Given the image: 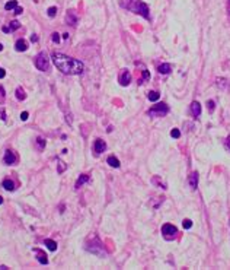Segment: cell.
<instances>
[{"label": "cell", "instance_id": "6da1fadb", "mask_svg": "<svg viewBox=\"0 0 230 270\" xmlns=\"http://www.w3.org/2000/svg\"><path fill=\"white\" fill-rule=\"evenodd\" d=\"M53 61H54L56 67L58 70H61L63 73H66V75H80L85 69L82 61L76 60L73 57H69V56H64L61 53H54Z\"/></svg>", "mask_w": 230, "mask_h": 270}, {"label": "cell", "instance_id": "7a4b0ae2", "mask_svg": "<svg viewBox=\"0 0 230 270\" xmlns=\"http://www.w3.org/2000/svg\"><path fill=\"white\" fill-rule=\"evenodd\" d=\"M35 66H36L38 70H41V72H47L50 69V58H48V56H47L45 51H41L40 54L36 56Z\"/></svg>", "mask_w": 230, "mask_h": 270}, {"label": "cell", "instance_id": "3957f363", "mask_svg": "<svg viewBox=\"0 0 230 270\" xmlns=\"http://www.w3.org/2000/svg\"><path fill=\"white\" fill-rule=\"evenodd\" d=\"M169 113V107L166 105V104H156V105H153L149 111H147V114L149 115H151V117H165L166 114Z\"/></svg>", "mask_w": 230, "mask_h": 270}, {"label": "cell", "instance_id": "277c9868", "mask_svg": "<svg viewBox=\"0 0 230 270\" xmlns=\"http://www.w3.org/2000/svg\"><path fill=\"white\" fill-rule=\"evenodd\" d=\"M134 12L138 15H141L144 19H150V13H149V6L143 2H140V0H137L135 5H134Z\"/></svg>", "mask_w": 230, "mask_h": 270}, {"label": "cell", "instance_id": "5b68a950", "mask_svg": "<svg viewBox=\"0 0 230 270\" xmlns=\"http://www.w3.org/2000/svg\"><path fill=\"white\" fill-rule=\"evenodd\" d=\"M162 234H163V237H165L166 239H172V238H175V235L178 234V229H176V226L172 225V224H165V225L162 226Z\"/></svg>", "mask_w": 230, "mask_h": 270}, {"label": "cell", "instance_id": "8992f818", "mask_svg": "<svg viewBox=\"0 0 230 270\" xmlns=\"http://www.w3.org/2000/svg\"><path fill=\"white\" fill-rule=\"evenodd\" d=\"M16 162H18V156H16V153H15L13 151L7 149V151L5 152V164H7V165H15Z\"/></svg>", "mask_w": 230, "mask_h": 270}, {"label": "cell", "instance_id": "52a82bcc", "mask_svg": "<svg viewBox=\"0 0 230 270\" xmlns=\"http://www.w3.org/2000/svg\"><path fill=\"white\" fill-rule=\"evenodd\" d=\"M66 22L69 23V25H71V27H76V25H77L79 18H77V15H76V12H74V10H69V12H67V15H66Z\"/></svg>", "mask_w": 230, "mask_h": 270}, {"label": "cell", "instance_id": "ba28073f", "mask_svg": "<svg viewBox=\"0 0 230 270\" xmlns=\"http://www.w3.org/2000/svg\"><path fill=\"white\" fill-rule=\"evenodd\" d=\"M130 82H131V73L128 70H122L121 76H120V83L122 85V86H127Z\"/></svg>", "mask_w": 230, "mask_h": 270}, {"label": "cell", "instance_id": "9c48e42d", "mask_svg": "<svg viewBox=\"0 0 230 270\" xmlns=\"http://www.w3.org/2000/svg\"><path fill=\"white\" fill-rule=\"evenodd\" d=\"M93 149L96 153H102L105 149H106V143L102 140V139H96L95 140V145H93Z\"/></svg>", "mask_w": 230, "mask_h": 270}, {"label": "cell", "instance_id": "30bf717a", "mask_svg": "<svg viewBox=\"0 0 230 270\" xmlns=\"http://www.w3.org/2000/svg\"><path fill=\"white\" fill-rule=\"evenodd\" d=\"M191 111H192V115L194 117H200L201 115V105L198 101H194L191 104Z\"/></svg>", "mask_w": 230, "mask_h": 270}, {"label": "cell", "instance_id": "8fae6325", "mask_svg": "<svg viewBox=\"0 0 230 270\" xmlns=\"http://www.w3.org/2000/svg\"><path fill=\"white\" fill-rule=\"evenodd\" d=\"M15 48H16V51H26L28 50V42L25 40H18L16 44H15Z\"/></svg>", "mask_w": 230, "mask_h": 270}, {"label": "cell", "instance_id": "7c38bea8", "mask_svg": "<svg viewBox=\"0 0 230 270\" xmlns=\"http://www.w3.org/2000/svg\"><path fill=\"white\" fill-rule=\"evenodd\" d=\"M188 181H189V186H191V188L195 190V188H197V184H198V172H192V174L189 175Z\"/></svg>", "mask_w": 230, "mask_h": 270}, {"label": "cell", "instance_id": "4fadbf2b", "mask_svg": "<svg viewBox=\"0 0 230 270\" xmlns=\"http://www.w3.org/2000/svg\"><path fill=\"white\" fill-rule=\"evenodd\" d=\"M34 253H36L38 254V257H36V259H38V261H40L41 264H47L48 263V259H47V255L41 251V250H38V248H34Z\"/></svg>", "mask_w": 230, "mask_h": 270}, {"label": "cell", "instance_id": "5bb4252c", "mask_svg": "<svg viewBox=\"0 0 230 270\" xmlns=\"http://www.w3.org/2000/svg\"><path fill=\"white\" fill-rule=\"evenodd\" d=\"M171 70H172V66L169 63H163L157 67V72L162 73V75H168V73H171Z\"/></svg>", "mask_w": 230, "mask_h": 270}, {"label": "cell", "instance_id": "9a60e30c", "mask_svg": "<svg viewBox=\"0 0 230 270\" xmlns=\"http://www.w3.org/2000/svg\"><path fill=\"white\" fill-rule=\"evenodd\" d=\"M2 187H3L5 190H7V191H13V190H15V182L12 181V180H5V181L2 182Z\"/></svg>", "mask_w": 230, "mask_h": 270}, {"label": "cell", "instance_id": "2e32d148", "mask_svg": "<svg viewBox=\"0 0 230 270\" xmlns=\"http://www.w3.org/2000/svg\"><path fill=\"white\" fill-rule=\"evenodd\" d=\"M87 181H89V175H87V174H82V175L77 178V181H76V188H80L83 184L87 182Z\"/></svg>", "mask_w": 230, "mask_h": 270}, {"label": "cell", "instance_id": "e0dca14e", "mask_svg": "<svg viewBox=\"0 0 230 270\" xmlns=\"http://www.w3.org/2000/svg\"><path fill=\"white\" fill-rule=\"evenodd\" d=\"M44 244H45V247H47L50 251H56V250H57V242L53 241V239H45Z\"/></svg>", "mask_w": 230, "mask_h": 270}, {"label": "cell", "instance_id": "ac0fdd59", "mask_svg": "<svg viewBox=\"0 0 230 270\" xmlns=\"http://www.w3.org/2000/svg\"><path fill=\"white\" fill-rule=\"evenodd\" d=\"M106 162H108L112 168H120V161H118V159L115 158V156H109Z\"/></svg>", "mask_w": 230, "mask_h": 270}, {"label": "cell", "instance_id": "d6986e66", "mask_svg": "<svg viewBox=\"0 0 230 270\" xmlns=\"http://www.w3.org/2000/svg\"><path fill=\"white\" fill-rule=\"evenodd\" d=\"M151 182H153V184H156V186H159V187L163 188V190H165V188H168V187H166V184H165L163 181H160V178H159L157 175H155V177L151 178Z\"/></svg>", "mask_w": 230, "mask_h": 270}, {"label": "cell", "instance_id": "ffe728a7", "mask_svg": "<svg viewBox=\"0 0 230 270\" xmlns=\"http://www.w3.org/2000/svg\"><path fill=\"white\" fill-rule=\"evenodd\" d=\"M147 98H149L150 101H153V102H155V101H157L159 98H160V94H159V92H156V91H151V92H149Z\"/></svg>", "mask_w": 230, "mask_h": 270}, {"label": "cell", "instance_id": "44dd1931", "mask_svg": "<svg viewBox=\"0 0 230 270\" xmlns=\"http://www.w3.org/2000/svg\"><path fill=\"white\" fill-rule=\"evenodd\" d=\"M16 98L19 101H22V100H25V98H26V94H25V91L22 89V88H18L16 89Z\"/></svg>", "mask_w": 230, "mask_h": 270}, {"label": "cell", "instance_id": "7402d4cb", "mask_svg": "<svg viewBox=\"0 0 230 270\" xmlns=\"http://www.w3.org/2000/svg\"><path fill=\"white\" fill-rule=\"evenodd\" d=\"M18 6V2L16 0H10V2H7L6 5H5V9L6 10H12V9H15Z\"/></svg>", "mask_w": 230, "mask_h": 270}, {"label": "cell", "instance_id": "603a6c76", "mask_svg": "<svg viewBox=\"0 0 230 270\" xmlns=\"http://www.w3.org/2000/svg\"><path fill=\"white\" fill-rule=\"evenodd\" d=\"M47 13H48V16H50V18H54V16L57 15V7H56V6H51V7H48Z\"/></svg>", "mask_w": 230, "mask_h": 270}, {"label": "cell", "instance_id": "cb8c5ba5", "mask_svg": "<svg viewBox=\"0 0 230 270\" xmlns=\"http://www.w3.org/2000/svg\"><path fill=\"white\" fill-rule=\"evenodd\" d=\"M19 27H20V23H19L18 21H12L10 25H9V29H10V31H15V29H18Z\"/></svg>", "mask_w": 230, "mask_h": 270}, {"label": "cell", "instance_id": "d4e9b609", "mask_svg": "<svg viewBox=\"0 0 230 270\" xmlns=\"http://www.w3.org/2000/svg\"><path fill=\"white\" fill-rule=\"evenodd\" d=\"M36 145H38V148H40V149H44L45 148V140L42 137H36Z\"/></svg>", "mask_w": 230, "mask_h": 270}, {"label": "cell", "instance_id": "484cf974", "mask_svg": "<svg viewBox=\"0 0 230 270\" xmlns=\"http://www.w3.org/2000/svg\"><path fill=\"white\" fill-rule=\"evenodd\" d=\"M171 136H172L173 139H179V137H181V131L178 130V129H173V130L171 131Z\"/></svg>", "mask_w": 230, "mask_h": 270}, {"label": "cell", "instance_id": "4316f807", "mask_svg": "<svg viewBox=\"0 0 230 270\" xmlns=\"http://www.w3.org/2000/svg\"><path fill=\"white\" fill-rule=\"evenodd\" d=\"M182 225H184V228H185V229H189L191 226H192V220H191V219H184Z\"/></svg>", "mask_w": 230, "mask_h": 270}, {"label": "cell", "instance_id": "83f0119b", "mask_svg": "<svg viewBox=\"0 0 230 270\" xmlns=\"http://www.w3.org/2000/svg\"><path fill=\"white\" fill-rule=\"evenodd\" d=\"M5 89H3V86H2V85H0V104H3L5 102Z\"/></svg>", "mask_w": 230, "mask_h": 270}, {"label": "cell", "instance_id": "f1b7e54d", "mask_svg": "<svg viewBox=\"0 0 230 270\" xmlns=\"http://www.w3.org/2000/svg\"><path fill=\"white\" fill-rule=\"evenodd\" d=\"M51 40H53L54 42H60V35L57 32H54L53 35H51Z\"/></svg>", "mask_w": 230, "mask_h": 270}, {"label": "cell", "instance_id": "f546056e", "mask_svg": "<svg viewBox=\"0 0 230 270\" xmlns=\"http://www.w3.org/2000/svg\"><path fill=\"white\" fill-rule=\"evenodd\" d=\"M207 107H208L210 111L213 113V111H214V101H211V100H210V101H207Z\"/></svg>", "mask_w": 230, "mask_h": 270}, {"label": "cell", "instance_id": "4dcf8cb0", "mask_svg": "<svg viewBox=\"0 0 230 270\" xmlns=\"http://www.w3.org/2000/svg\"><path fill=\"white\" fill-rule=\"evenodd\" d=\"M0 120H6V111H5V108H0Z\"/></svg>", "mask_w": 230, "mask_h": 270}, {"label": "cell", "instance_id": "1f68e13d", "mask_svg": "<svg viewBox=\"0 0 230 270\" xmlns=\"http://www.w3.org/2000/svg\"><path fill=\"white\" fill-rule=\"evenodd\" d=\"M28 117H29V114H28L26 111H23V113L20 114V120H22V121H26V120H28Z\"/></svg>", "mask_w": 230, "mask_h": 270}, {"label": "cell", "instance_id": "d6a6232c", "mask_svg": "<svg viewBox=\"0 0 230 270\" xmlns=\"http://www.w3.org/2000/svg\"><path fill=\"white\" fill-rule=\"evenodd\" d=\"M58 164H60V168H58V172H63V171L66 169V165H64V162H61V161H60Z\"/></svg>", "mask_w": 230, "mask_h": 270}, {"label": "cell", "instance_id": "836d02e7", "mask_svg": "<svg viewBox=\"0 0 230 270\" xmlns=\"http://www.w3.org/2000/svg\"><path fill=\"white\" fill-rule=\"evenodd\" d=\"M22 12H23V9H22V7H19V6H16V7H15V15H20Z\"/></svg>", "mask_w": 230, "mask_h": 270}, {"label": "cell", "instance_id": "e575fe53", "mask_svg": "<svg viewBox=\"0 0 230 270\" xmlns=\"http://www.w3.org/2000/svg\"><path fill=\"white\" fill-rule=\"evenodd\" d=\"M6 76V72H5V69H0V79H3Z\"/></svg>", "mask_w": 230, "mask_h": 270}, {"label": "cell", "instance_id": "d590c367", "mask_svg": "<svg viewBox=\"0 0 230 270\" xmlns=\"http://www.w3.org/2000/svg\"><path fill=\"white\" fill-rule=\"evenodd\" d=\"M31 41H32V42H36V41H38V36H36L35 34H32V35H31Z\"/></svg>", "mask_w": 230, "mask_h": 270}, {"label": "cell", "instance_id": "8d00e7d4", "mask_svg": "<svg viewBox=\"0 0 230 270\" xmlns=\"http://www.w3.org/2000/svg\"><path fill=\"white\" fill-rule=\"evenodd\" d=\"M143 78H144V79H149V78H150V75H149L147 70H143Z\"/></svg>", "mask_w": 230, "mask_h": 270}, {"label": "cell", "instance_id": "74e56055", "mask_svg": "<svg viewBox=\"0 0 230 270\" xmlns=\"http://www.w3.org/2000/svg\"><path fill=\"white\" fill-rule=\"evenodd\" d=\"M3 32H10V29H9V27H3Z\"/></svg>", "mask_w": 230, "mask_h": 270}, {"label": "cell", "instance_id": "f35d334b", "mask_svg": "<svg viewBox=\"0 0 230 270\" xmlns=\"http://www.w3.org/2000/svg\"><path fill=\"white\" fill-rule=\"evenodd\" d=\"M63 38H64V40H69V34H67V32L63 34Z\"/></svg>", "mask_w": 230, "mask_h": 270}, {"label": "cell", "instance_id": "ab89813d", "mask_svg": "<svg viewBox=\"0 0 230 270\" xmlns=\"http://www.w3.org/2000/svg\"><path fill=\"white\" fill-rule=\"evenodd\" d=\"M226 145H227V148H229V149H230V137H229V139H227V140H226Z\"/></svg>", "mask_w": 230, "mask_h": 270}, {"label": "cell", "instance_id": "60d3db41", "mask_svg": "<svg viewBox=\"0 0 230 270\" xmlns=\"http://www.w3.org/2000/svg\"><path fill=\"white\" fill-rule=\"evenodd\" d=\"M3 203V197H2V196H0V204H2Z\"/></svg>", "mask_w": 230, "mask_h": 270}, {"label": "cell", "instance_id": "b9f144b4", "mask_svg": "<svg viewBox=\"0 0 230 270\" xmlns=\"http://www.w3.org/2000/svg\"><path fill=\"white\" fill-rule=\"evenodd\" d=\"M2 50H3V45H2V44H0V51H2Z\"/></svg>", "mask_w": 230, "mask_h": 270}]
</instances>
